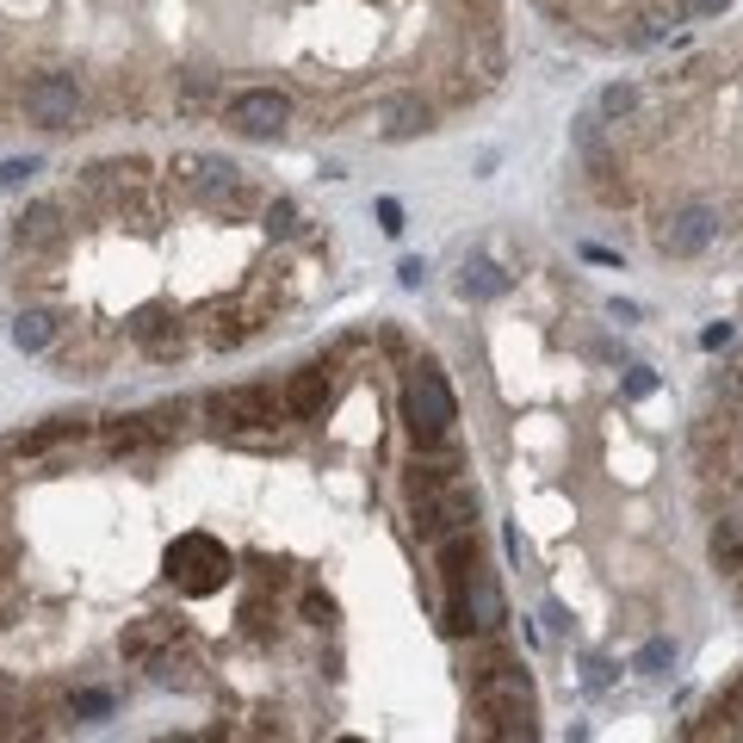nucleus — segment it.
<instances>
[{
    "label": "nucleus",
    "instance_id": "nucleus-15",
    "mask_svg": "<svg viewBox=\"0 0 743 743\" xmlns=\"http://www.w3.org/2000/svg\"><path fill=\"white\" fill-rule=\"evenodd\" d=\"M168 434H161L156 415H125V422H106V453H149V446H161Z\"/></svg>",
    "mask_w": 743,
    "mask_h": 743
},
{
    "label": "nucleus",
    "instance_id": "nucleus-28",
    "mask_svg": "<svg viewBox=\"0 0 743 743\" xmlns=\"http://www.w3.org/2000/svg\"><path fill=\"white\" fill-rule=\"evenodd\" d=\"M651 390H657V371L632 366V371H626V397H632V403H644V397H651Z\"/></svg>",
    "mask_w": 743,
    "mask_h": 743
},
{
    "label": "nucleus",
    "instance_id": "nucleus-31",
    "mask_svg": "<svg viewBox=\"0 0 743 743\" xmlns=\"http://www.w3.org/2000/svg\"><path fill=\"white\" fill-rule=\"evenodd\" d=\"M583 682H588V687H607V682H614V670H607L601 657H588V663H583Z\"/></svg>",
    "mask_w": 743,
    "mask_h": 743
},
{
    "label": "nucleus",
    "instance_id": "nucleus-16",
    "mask_svg": "<svg viewBox=\"0 0 743 743\" xmlns=\"http://www.w3.org/2000/svg\"><path fill=\"white\" fill-rule=\"evenodd\" d=\"M174 638H180V626H174V620H137V626L118 638V651H125V663H149L156 651H168Z\"/></svg>",
    "mask_w": 743,
    "mask_h": 743
},
{
    "label": "nucleus",
    "instance_id": "nucleus-5",
    "mask_svg": "<svg viewBox=\"0 0 743 743\" xmlns=\"http://www.w3.org/2000/svg\"><path fill=\"white\" fill-rule=\"evenodd\" d=\"M713 236H719V211H706V205H682V211L663 217L657 248L670 260H694V255H706V242H713Z\"/></svg>",
    "mask_w": 743,
    "mask_h": 743
},
{
    "label": "nucleus",
    "instance_id": "nucleus-7",
    "mask_svg": "<svg viewBox=\"0 0 743 743\" xmlns=\"http://www.w3.org/2000/svg\"><path fill=\"white\" fill-rule=\"evenodd\" d=\"M75 112H81V87L69 81V75H38V81L26 87V118L43 130H69Z\"/></svg>",
    "mask_w": 743,
    "mask_h": 743
},
{
    "label": "nucleus",
    "instance_id": "nucleus-19",
    "mask_svg": "<svg viewBox=\"0 0 743 743\" xmlns=\"http://www.w3.org/2000/svg\"><path fill=\"white\" fill-rule=\"evenodd\" d=\"M706 552H713L719 571H743V521H737V515L713 521V539H706Z\"/></svg>",
    "mask_w": 743,
    "mask_h": 743
},
{
    "label": "nucleus",
    "instance_id": "nucleus-30",
    "mask_svg": "<svg viewBox=\"0 0 743 743\" xmlns=\"http://www.w3.org/2000/svg\"><path fill=\"white\" fill-rule=\"evenodd\" d=\"M731 335H737L731 323H706V329H701V347H706V354H719V347H731Z\"/></svg>",
    "mask_w": 743,
    "mask_h": 743
},
{
    "label": "nucleus",
    "instance_id": "nucleus-26",
    "mask_svg": "<svg viewBox=\"0 0 743 743\" xmlns=\"http://www.w3.org/2000/svg\"><path fill=\"white\" fill-rule=\"evenodd\" d=\"M719 725H725V731H743V682L737 687H731V694H725V701H719Z\"/></svg>",
    "mask_w": 743,
    "mask_h": 743
},
{
    "label": "nucleus",
    "instance_id": "nucleus-1",
    "mask_svg": "<svg viewBox=\"0 0 743 743\" xmlns=\"http://www.w3.org/2000/svg\"><path fill=\"white\" fill-rule=\"evenodd\" d=\"M477 713L489 719V737H533V719H539V701H533V675L521 663L484 657L477 670Z\"/></svg>",
    "mask_w": 743,
    "mask_h": 743
},
{
    "label": "nucleus",
    "instance_id": "nucleus-11",
    "mask_svg": "<svg viewBox=\"0 0 743 743\" xmlns=\"http://www.w3.org/2000/svg\"><path fill=\"white\" fill-rule=\"evenodd\" d=\"M57 242H62V205H57V199L26 205V217H19V229H13V248H26V255H43V248H57Z\"/></svg>",
    "mask_w": 743,
    "mask_h": 743
},
{
    "label": "nucleus",
    "instance_id": "nucleus-3",
    "mask_svg": "<svg viewBox=\"0 0 743 743\" xmlns=\"http://www.w3.org/2000/svg\"><path fill=\"white\" fill-rule=\"evenodd\" d=\"M168 571H174V583H180V595H217V588L229 583V557L211 533H180L168 552Z\"/></svg>",
    "mask_w": 743,
    "mask_h": 743
},
{
    "label": "nucleus",
    "instance_id": "nucleus-18",
    "mask_svg": "<svg viewBox=\"0 0 743 743\" xmlns=\"http://www.w3.org/2000/svg\"><path fill=\"white\" fill-rule=\"evenodd\" d=\"M50 341H57V316L43 310V304H31V310L13 316V347L19 354H43Z\"/></svg>",
    "mask_w": 743,
    "mask_h": 743
},
{
    "label": "nucleus",
    "instance_id": "nucleus-8",
    "mask_svg": "<svg viewBox=\"0 0 743 743\" xmlns=\"http://www.w3.org/2000/svg\"><path fill=\"white\" fill-rule=\"evenodd\" d=\"M415 521H422V533H434V539L472 527L477 521V489L465 484V477H446V484L428 496V508H415Z\"/></svg>",
    "mask_w": 743,
    "mask_h": 743
},
{
    "label": "nucleus",
    "instance_id": "nucleus-6",
    "mask_svg": "<svg viewBox=\"0 0 743 743\" xmlns=\"http://www.w3.org/2000/svg\"><path fill=\"white\" fill-rule=\"evenodd\" d=\"M229 125L242 130V137H279L291 125V100L279 87H248L229 100Z\"/></svg>",
    "mask_w": 743,
    "mask_h": 743
},
{
    "label": "nucleus",
    "instance_id": "nucleus-2",
    "mask_svg": "<svg viewBox=\"0 0 743 743\" xmlns=\"http://www.w3.org/2000/svg\"><path fill=\"white\" fill-rule=\"evenodd\" d=\"M403 422H409V434L422 446H446V434H453V422H458V403L434 366H415L409 378H403Z\"/></svg>",
    "mask_w": 743,
    "mask_h": 743
},
{
    "label": "nucleus",
    "instance_id": "nucleus-22",
    "mask_svg": "<svg viewBox=\"0 0 743 743\" xmlns=\"http://www.w3.org/2000/svg\"><path fill=\"white\" fill-rule=\"evenodd\" d=\"M260 224H267V236H279V242H291V236H304V217L291 199H273L267 211H260Z\"/></svg>",
    "mask_w": 743,
    "mask_h": 743
},
{
    "label": "nucleus",
    "instance_id": "nucleus-4",
    "mask_svg": "<svg viewBox=\"0 0 743 743\" xmlns=\"http://www.w3.org/2000/svg\"><path fill=\"white\" fill-rule=\"evenodd\" d=\"M205 409H211L217 428H273V415L286 409V397H273L267 385H242V390H217V397H205Z\"/></svg>",
    "mask_w": 743,
    "mask_h": 743
},
{
    "label": "nucleus",
    "instance_id": "nucleus-34",
    "mask_svg": "<svg viewBox=\"0 0 743 743\" xmlns=\"http://www.w3.org/2000/svg\"><path fill=\"white\" fill-rule=\"evenodd\" d=\"M31 174V161H7V174H0V186H19Z\"/></svg>",
    "mask_w": 743,
    "mask_h": 743
},
{
    "label": "nucleus",
    "instance_id": "nucleus-14",
    "mask_svg": "<svg viewBox=\"0 0 743 743\" xmlns=\"http://www.w3.org/2000/svg\"><path fill=\"white\" fill-rule=\"evenodd\" d=\"M472 571H477V533H472V527L446 533V539H440V576H446V595H458V588L472 583Z\"/></svg>",
    "mask_w": 743,
    "mask_h": 743
},
{
    "label": "nucleus",
    "instance_id": "nucleus-24",
    "mask_svg": "<svg viewBox=\"0 0 743 743\" xmlns=\"http://www.w3.org/2000/svg\"><path fill=\"white\" fill-rule=\"evenodd\" d=\"M69 713L75 719H106L112 713V694H106V687H81V694L69 701Z\"/></svg>",
    "mask_w": 743,
    "mask_h": 743
},
{
    "label": "nucleus",
    "instance_id": "nucleus-29",
    "mask_svg": "<svg viewBox=\"0 0 743 743\" xmlns=\"http://www.w3.org/2000/svg\"><path fill=\"white\" fill-rule=\"evenodd\" d=\"M378 229H385V236H403V205L397 199H378Z\"/></svg>",
    "mask_w": 743,
    "mask_h": 743
},
{
    "label": "nucleus",
    "instance_id": "nucleus-25",
    "mask_svg": "<svg viewBox=\"0 0 743 743\" xmlns=\"http://www.w3.org/2000/svg\"><path fill=\"white\" fill-rule=\"evenodd\" d=\"M670 663H675V644H670V638H651V644L638 651V670H644V675H663Z\"/></svg>",
    "mask_w": 743,
    "mask_h": 743
},
{
    "label": "nucleus",
    "instance_id": "nucleus-21",
    "mask_svg": "<svg viewBox=\"0 0 743 743\" xmlns=\"http://www.w3.org/2000/svg\"><path fill=\"white\" fill-rule=\"evenodd\" d=\"M632 106H638V87H632V81H607V87H601V100H595V118H614V125H620V118H632Z\"/></svg>",
    "mask_w": 743,
    "mask_h": 743
},
{
    "label": "nucleus",
    "instance_id": "nucleus-13",
    "mask_svg": "<svg viewBox=\"0 0 743 743\" xmlns=\"http://www.w3.org/2000/svg\"><path fill=\"white\" fill-rule=\"evenodd\" d=\"M465 595V607H472V626L477 632H502V620H508V607H502V583L489 571H472V583L458 588Z\"/></svg>",
    "mask_w": 743,
    "mask_h": 743
},
{
    "label": "nucleus",
    "instance_id": "nucleus-33",
    "mask_svg": "<svg viewBox=\"0 0 743 743\" xmlns=\"http://www.w3.org/2000/svg\"><path fill=\"white\" fill-rule=\"evenodd\" d=\"M731 0H687V13H701V19H713V13H725Z\"/></svg>",
    "mask_w": 743,
    "mask_h": 743
},
{
    "label": "nucleus",
    "instance_id": "nucleus-17",
    "mask_svg": "<svg viewBox=\"0 0 743 743\" xmlns=\"http://www.w3.org/2000/svg\"><path fill=\"white\" fill-rule=\"evenodd\" d=\"M81 434H87V422H81V415H50L43 428L19 434V440H13V453L38 458V453H50V446H69V440H81Z\"/></svg>",
    "mask_w": 743,
    "mask_h": 743
},
{
    "label": "nucleus",
    "instance_id": "nucleus-12",
    "mask_svg": "<svg viewBox=\"0 0 743 743\" xmlns=\"http://www.w3.org/2000/svg\"><path fill=\"white\" fill-rule=\"evenodd\" d=\"M323 409H329V366L291 371V385H286V415H298V422H316Z\"/></svg>",
    "mask_w": 743,
    "mask_h": 743
},
{
    "label": "nucleus",
    "instance_id": "nucleus-32",
    "mask_svg": "<svg viewBox=\"0 0 743 743\" xmlns=\"http://www.w3.org/2000/svg\"><path fill=\"white\" fill-rule=\"evenodd\" d=\"M397 279H403V286H422V279H428V267H422V260H403V267H397Z\"/></svg>",
    "mask_w": 743,
    "mask_h": 743
},
{
    "label": "nucleus",
    "instance_id": "nucleus-20",
    "mask_svg": "<svg viewBox=\"0 0 743 743\" xmlns=\"http://www.w3.org/2000/svg\"><path fill=\"white\" fill-rule=\"evenodd\" d=\"M458 291H465V298H502V291H508V273H502L496 260H465Z\"/></svg>",
    "mask_w": 743,
    "mask_h": 743
},
{
    "label": "nucleus",
    "instance_id": "nucleus-9",
    "mask_svg": "<svg viewBox=\"0 0 743 743\" xmlns=\"http://www.w3.org/2000/svg\"><path fill=\"white\" fill-rule=\"evenodd\" d=\"M366 125L385 137V143H409V137H422V130H434V106L422 100V93H390V100H378L366 112Z\"/></svg>",
    "mask_w": 743,
    "mask_h": 743
},
{
    "label": "nucleus",
    "instance_id": "nucleus-23",
    "mask_svg": "<svg viewBox=\"0 0 743 743\" xmlns=\"http://www.w3.org/2000/svg\"><path fill=\"white\" fill-rule=\"evenodd\" d=\"M149 670H156V682H161V687H192V657L156 651V657H149Z\"/></svg>",
    "mask_w": 743,
    "mask_h": 743
},
{
    "label": "nucleus",
    "instance_id": "nucleus-27",
    "mask_svg": "<svg viewBox=\"0 0 743 743\" xmlns=\"http://www.w3.org/2000/svg\"><path fill=\"white\" fill-rule=\"evenodd\" d=\"M304 620H310V626H329V620H335V601L323 595V588H310V595H304Z\"/></svg>",
    "mask_w": 743,
    "mask_h": 743
},
{
    "label": "nucleus",
    "instance_id": "nucleus-10",
    "mask_svg": "<svg viewBox=\"0 0 743 743\" xmlns=\"http://www.w3.org/2000/svg\"><path fill=\"white\" fill-rule=\"evenodd\" d=\"M130 341L143 347L149 359H161V366H180L186 354H192V341L180 335V323H174L161 304H149V310H137L130 316Z\"/></svg>",
    "mask_w": 743,
    "mask_h": 743
}]
</instances>
